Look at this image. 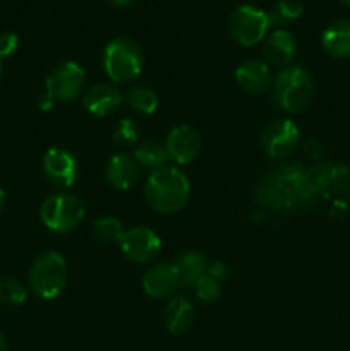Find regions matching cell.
Here are the masks:
<instances>
[{
	"instance_id": "obj_14",
	"label": "cell",
	"mask_w": 350,
	"mask_h": 351,
	"mask_svg": "<svg viewBox=\"0 0 350 351\" xmlns=\"http://www.w3.org/2000/svg\"><path fill=\"white\" fill-rule=\"evenodd\" d=\"M263 53L268 65L271 64L277 65V67H287L297 53V41L288 31L277 29L266 36Z\"/></svg>"
},
{
	"instance_id": "obj_11",
	"label": "cell",
	"mask_w": 350,
	"mask_h": 351,
	"mask_svg": "<svg viewBox=\"0 0 350 351\" xmlns=\"http://www.w3.org/2000/svg\"><path fill=\"white\" fill-rule=\"evenodd\" d=\"M165 147L172 161L178 165H189L198 158L201 151V136L194 127L178 125L170 130Z\"/></svg>"
},
{
	"instance_id": "obj_5",
	"label": "cell",
	"mask_w": 350,
	"mask_h": 351,
	"mask_svg": "<svg viewBox=\"0 0 350 351\" xmlns=\"http://www.w3.org/2000/svg\"><path fill=\"white\" fill-rule=\"evenodd\" d=\"M40 216L48 230L65 233L74 230L84 218V206L79 197L72 194H54L41 204Z\"/></svg>"
},
{
	"instance_id": "obj_30",
	"label": "cell",
	"mask_w": 350,
	"mask_h": 351,
	"mask_svg": "<svg viewBox=\"0 0 350 351\" xmlns=\"http://www.w3.org/2000/svg\"><path fill=\"white\" fill-rule=\"evenodd\" d=\"M108 2L117 9H124V7H129L134 0H108Z\"/></svg>"
},
{
	"instance_id": "obj_29",
	"label": "cell",
	"mask_w": 350,
	"mask_h": 351,
	"mask_svg": "<svg viewBox=\"0 0 350 351\" xmlns=\"http://www.w3.org/2000/svg\"><path fill=\"white\" fill-rule=\"evenodd\" d=\"M38 105H40L41 110H45V112H48V110L54 108L55 101H54V99H51L48 95H43L40 99H38Z\"/></svg>"
},
{
	"instance_id": "obj_28",
	"label": "cell",
	"mask_w": 350,
	"mask_h": 351,
	"mask_svg": "<svg viewBox=\"0 0 350 351\" xmlns=\"http://www.w3.org/2000/svg\"><path fill=\"white\" fill-rule=\"evenodd\" d=\"M206 274H209L211 278H215V280H225L226 274H229V269H226V266L223 263H220V261H216V263H211L208 264V269H206Z\"/></svg>"
},
{
	"instance_id": "obj_26",
	"label": "cell",
	"mask_w": 350,
	"mask_h": 351,
	"mask_svg": "<svg viewBox=\"0 0 350 351\" xmlns=\"http://www.w3.org/2000/svg\"><path fill=\"white\" fill-rule=\"evenodd\" d=\"M137 139V127L134 125L132 120L124 119L120 120L113 130V143L119 146H130Z\"/></svg>"
},
{
	"instance_id": "obj_9",
	"label": "cell",
	"mask_w": 350,
	"mask_h": 351,
	"mask_svg": "<svg viewBox=\"0 0 350 351\" xmlns=\"http://www.w3.org/2000/svg\"><path fill=\"white\" fill-rule=\"evenodd\" d=\"M119 243L127 259L141 264L153 261L161 249L158 235L146 226H137V228L124 232Z\"/></svg>"
},
{
	"instance_id": "obj_10",
	"label": "cell",
	"mask_w": 350,
	"mask_h": 351,
	"mask_svg": "<svg viewBox=\"0 0 350 351\" xmlns=\"http://www.w3.org/2000/svg\"><path fill=\"white\" fill-rule=\"evenodd\" d=\"M43 171L48 182L60 189H69L78 178L79 167L74 154L62 147H51L43 156Z\"/></svg>"
},
{
	"instance_id": "obj_33",
	"label": "cell",
	"mask_w": 350,
	"mask_h": 351,
	"mask_svg": "<svg viewBox=\"0 0 350 351\" xmlns=\"http://www.w3.org/2000/svg\"><path fill=\"white\" fill-rule=\"evenodd\" d=\"M340 2H342V3H343V5L350 7V0H340Z\"/></svg>"
},
{
	"instance_id": "obj_1",
	"label": "cell",
	"mask_w": 350,
	"mask_h": 351,
	"mask_svg": "<svg viewBox=\"0 0 350 351\" xmlns=\"http://www.w3.org/2000/svg\"><path fill=\"white\" fill-rule=\"evenodd\" d=\"M191 184L187 177L175 167H163L150 175L144 187V197L151 209L161 215L180 211L189 201Z\"/></svg>"
},
{
	"instance_id": "obj_27",
	"label": "cell",
	"mask_w": 350,
	"mask_h": 351,
	"mask_svg": "<svg viewBox=\"0 0 350 351\" xmlns=\"http://www.w3.org/2000/svg\"><path fill=\"white\" fill-rule=\"evenodd\" d=\"M17 47H19V40H17L16 34L10 33V31L0 33V58L10 57L17 50Z\"/></svg>"
},
{
	"instance_id": "obj_17",
	"label": "cell",
	"mask_w": 350,
	"mask_h": 351,
	"mask_svg": "<svg viewBox=\"0 0 350 351\" xmlns=\"http://www.w3.org/2000/svg\"><path fill=\"white\" fill-rule=\"evenodd\" d=\"M323 48L335 58L350 57V19H338L329 24L321 36Z\"/></svg>"
},
{
	"instance_id": "obj_3",
	"label": "cell",
	"mask_w": 350,
	"mask_h": 351,
	"mask_svg": "<svg viewBox=\"0 0 350 351\" xmlns=\"http://www.w3.org/2000/svg\"><path fill=\"white\" fill-rule=\"evenodd\" d=\"M143 65V50L130 38H115L103 51V67L106 75L115 82H129L137 79Z\"/></svg>"
},
{
	"instance_id": "obj_21",
	"label": "cell",
	"mask_w": 350,
	"mask_h": 351,
	"mask_svg": "<svg viewBox=\"0 0 350 351\" xmlns=\"http://www.w3.org/2000/svg\"><path fill=\"white\" fill-rule=\"evenodd\" d=\"M127 101H129L130 108L143 115H151L156 112L158 108V96L153 89L146 88V86H134L127 93Z\"/></svg>"
},
{
	"instance_id": "obj_22",
	"label": "cell",
	"mask_w": 350,
	"mask_h": 351,
	"mask_svg": "<svg viewBox=\"0 0 350 351\" xmlns=\"http://www.w3.org/2000/svg\"><path fill=\"white\" fill-rule=\"evenodd\" d=\"M302 16V3L299 0H280L268 12L270 26H280L283 23H292Z\"/></svg>"
},
{
	"instance_id": "obj_7",
	"label": "cell",
	"mask_w": 350,
	"mask_h": 351,
	"mask_svg": "<svg viewBox=\"0 0 350 351\" xmlns=\"http://www.w3.org/2000/svg\"><path fill=\"white\" fill-rule=\"evenodd\" d=\"M86 74L75 62H64L57 65L47 77V93L55 103L72 101L84 86Z\"/></svg>"
},
{
	"instance_id": "obj_19",
	"label": "cell",
	"mask_w": 350,
	"mask_h": 351,
	"mask_svg": "<svg viewBox=\"0 0 350 351\" xmlns=\"http://www.w3.org/2000/svg\"><path fill=\"white\" fill-rule=\"evenodd\" d=\"M178 269V276H180V285L184 288H194L199 278H202L208 269V263L202 254L196 252V250H189L184 252L175 263Z\"/></svg>"
},
{
	"instance_id": "obj_18",
	"label": "cell",
	"mask_w": 350,
	"mask_h": 351,
	"mask_svg": "<svg viewBox=\"0 0 350 351\" xmlns=\"http://www.w3.org/2000/svg\"><path fill=\"white\" fill-rule=\"evenodd\" d=\"M194 322V307L182 297H175L165 308V326L172 335H184Z\"/></svg>"
},
{
	"instance_id": "obj_34",
	"label": "cell",
	"mask_w": 350,
	"mask_h": 351,
	"mask_svg": "<svg viewBox=\"0 0 350 351\" xmlns=\"http://www.w3.org/2000/svg\"><path fill=\"white\" fill-rule=\"evenodd\" d=\"M0 75H2V58H0Z\"/></svg>"
},
{
	"instance_id": "obj_4",
	"label": "cell",
	"mask_w": 350,
	"mask_h": 351,
	"mask_svg": "<svg viewBox=\"0 0 350 351\" xmlns=\"http://www.w3.org/2000/svg\"><path fill=\"white\" fill-rule=\"evenodd\" d=\"M67 285V264L58 252H45L34 259L30 269V287L43 300H54Z\"/></svg>"
},
{
	"instance_id": "obj_24",
	"label": "cell",
	"mask_w": 350,
	"mask_h": 351,
	"mask_svg": "<svg viewBox=\"0 0 350 351\" xmlns=\"http://www.w3.org/2000/svg\"><path fill=\"white\" fill-rule=\"evenodd\" d=\"M26 290L23 283L14 278H3L0 280V304L3 305H21L26 302Z\"/></svg>"
},
{
	"instance_id": "obj_6",
	"label": "cell",
	"mask_w": 350,
	"mask_h": 351,
	"mask_svg": "<svg viewBox=\"0 0 350 351\" xmlns=\"http://www.w3.org/2000/svg\"><path fill=\"white\" fill-rule=\"evenodd\" d=\"M268 27H270L268 12L249 3L237 7L229 21L230 34L242 47H254L264 40Z\"/></svg>"
},
{
	"instance_id": "obj_2",
	"label": "cell",
	"mask_w": 350,
	"mask_h": 351,
	"mask_svg": "<svg viewBox=\"0 0 350 351\" xmlns=\"http://www.w3.org/2000/svg\"><path fill=\"white\" fill-rule=\"evenodd\" d=\"M275 99L288 113H299L311 105L314 98V82L305 69L294 65L285 67L275 79Z\"/></svg>"
},
{
	"instance_id": "obj_20",
	"label": "cell",
	"mask_w": 350,
	"mask_h": 351,
	"mask_svg": "<svg viewBox=\"0 0 350 351\" xmlns=\"http://www.w3.org/2000/svg\"><path fill=\"white\" fill-rule=\"evenodd\" d=\"M132 156L136 158L139 167L153 171L167 167V161L170 160L167 153V147L161 146L160 143H154V141H148V143H143L141 146H137Z\"/></svg>"
},
{
	"instance_id": "obj_12",
	"label": "cell",
	"mask_w": 350,
	"mask_h": 351,
	"mask_svg": "<svg viewBox=\"0 0 350 351\" xmlns=\"http://www.w3.org/2000/svg\"><path fill=\"white\" fill-rule=\"evenodd\" d=\"M180 287V276L175 263L156 264L143 276V290L151 298H167Z\"/></svg>"
},
{
	"instance_id": "obj_15",
	"label": "cell",
	"mask_w": 350,
	"mask_h": 351,
	"mask_svg": "<svg viewBox=\"0 0 350 351\" xmlns=\"http://www.w3.org/2000/svg\"><path fill=\"white\" fill-rule=\"evenodd\" d=\"M139 168L136 158L126 153H119L112 156L108 167H106V180L117 191H127L139 178Z\"/></svg>"
},
{
	"instance_id": "obj_31",
	"label": "cell",
	"mask_w": 350,
	"mask_h": 351,
	"mask_svg": "<svg viewBox=\"0 0 350 351\" xmlns=\"http://www.w3.org/2000/svg\"><path fill=\"white\" fill-rule=\"evenodd\" d=\"M0 351H7V341H5V336L0 332Z\"/></svg>"
},
{
	"instance_id": "obj_23",
	"label": "cell",
	"mask_w": 350,
	"mask_h": 351,
	"mask_svg": "<svg viewBox=\"0 0 350 351\" xmlns=\"http://www.w3.org/2000/svg\"><path fill=\"white\" fill-rule=\"evenodd\" d=\"M93 232H95L96 239L103 243L120 242L124 235L122 223L113 216H102V218L96 219L95 225H93Z\"/></svg>"
},
{
	"instance_id": "obj_32",
	"label": "cell",
	"mask_w": 350,
	"mask_h": 351,
	"mask_svg": "<svg viewBox=\"0 0 350 351\" xmlns=\"http://www.w3.org/2000/svg\"><path fill=\"white\" fill-rule=\"evenodd\" d=\"M3 202H5V194H3V191L0 189V211H2L3 208Z\"/></svg>"
},
{
	"instance_id": "obj_13",
	"label": "cell",
	"mask_w": 350,
	"mask_h": 351,
	"mask_svg": "<svg viewBox=\"0 0 350 351\" xmlns=\"http://www.w3.org/2000/svg\"><path fill=\"white\" fill-rule=\"evenodd\" d=\"M235 79L244 91L263 93L271 86L273 75H271V69L266 62L259 60V58H249L237 67Z\"/></svg>"
},
{
	"instance_id": "obj_25",
	"label": "cell",
	"mask_w": 350,
	"mask_h": 351,
	"mask_svg": "<svg viewBox=\"0 0 350 351\" xmlns=\"http://www.w3.org/2000/svg\"><path fill=\"white\" fill-rule=\"evenodd\" d=\"M194 291L198 295L199 300L202 302H215L218 300L220 295H222V288H220V281L211 278L209 274H205L202 278H199L198 283L194 285Z\"/></svg>"
},
{
	"instance_id": "obj_16",
	"label": "cell",
	"mask_w": 350,
	"mask_h": 351,
	"mask_svg": "<svg viewBox=\"0 0 350 351\" xmlns=\"http://www.w3.org/2000/svg\"><path fill=\"white\" fill-rule=\"evenodd\" d=\"M122 103V95L117 88L110 84H96L84 95L82 105L91 115L105 117L115 112Z\"/></svg>"
},
{
	"instance_id": "obj_8",
	"label": "cell",
	"mask_w": 350,
	"mask_h": 351,
	"mask_svg": "<svg viewBox=\"0 0 350 351\" xmlns=\"http://www.w3.org/2000/svg\"><path fill=\"white\" fill-rule=\"evenodd\" d=\"M299 139H301V130L292 120H275L264 127L261 134V146L268 156L280 160L294 153Z\"/></svg>"
}]
</instances>
